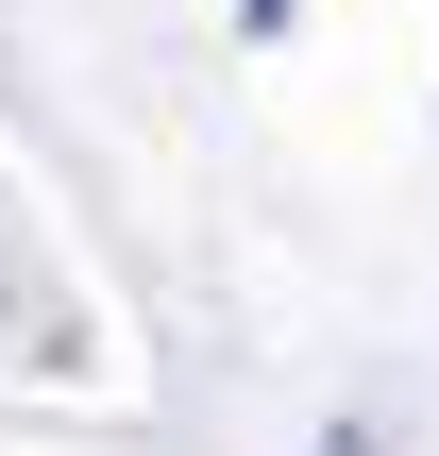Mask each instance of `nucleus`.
<instances>
[{"label": "nucleus", "mask_w": 439, "mask_h": 456, "mask_svg": "<svg viewBox=\"0 0 439 456\" xmlns=\"http://www.w3.org/2000/svg\"><path fill=\"white\" fill-rule=\"evenodd\" d=\"M321 456H372V440H321Z\"/></svg>", "instance_id": "nucleus-1"}, {"label": "nucleus", "mask_w": 439, "mask_h": 456, "mask_svg": "<svg viewBox=\"0 0 439 456\" xmlns=\"http://www.w3.org/2000/svg\"><path fill=\"white\" fill-rule=\"evenodd\" d=\"M254 17H271V0H254Z\"/></svg>", "instance_id": "nucleus-2"}]
</instances>
